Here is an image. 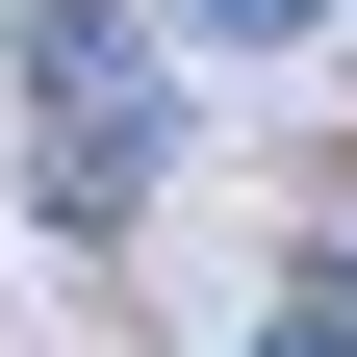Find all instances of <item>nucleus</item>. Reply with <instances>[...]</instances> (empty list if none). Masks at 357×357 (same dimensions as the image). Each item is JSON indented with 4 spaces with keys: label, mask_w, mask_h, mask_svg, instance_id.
Returning a JSON list of instances; mask_svg holds the SVG:
<instances>
[{
    "label": "nucleus",
    "mask_w": 357,
    "mask_h": 357,
    "mask_svg": "<svg viewBox=\"0 0 357 357\" xmlns=\"http://www.w3.org/2000/svg\"><path fill=\"white\" fill-rule=\"evenodd\" d=\"M255 357H357V306H281V332H255Z\"/></svg>",
    "instance_id": "7ed1b4c3"
},
{
    "label": "nucleus",
    "mask_w": 357,
    "mask_h": 357,
    "mask_svg": "<svg viewBox=\"0 0 357 357\" xmlns=\"http://www.w3.org/2000/svg\"><path fill=\"white\" fill-rule=\"evenodd\" d=\"M26 102H52L26 204H52V230H128V204H153V26H128V0H26Z\"/></svg>",
    "instance_id": "f257e3e1"
},
{
    "label": "nucleus",
    "mask_w": 357,
    "mask_h": 357,
    "mask_svg": "<svg viewBox=\"0 0 357 357\" xmlns=\"http://www.w3.org/2000/svg\"><path fill=\"white\" fill-rule=\"evenodd\" d=\"M178 26H230V52H306V26H332V0H178Z\"/></svg>",
    "instance_id": "f03ea898"
}]
</instances>
